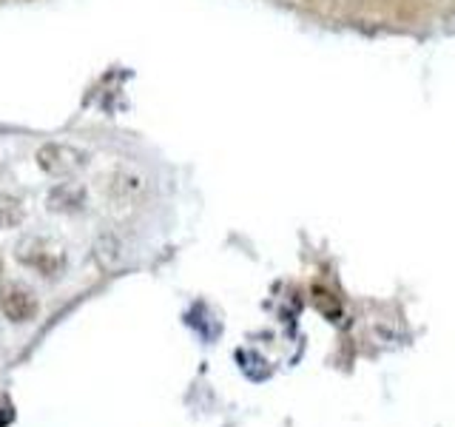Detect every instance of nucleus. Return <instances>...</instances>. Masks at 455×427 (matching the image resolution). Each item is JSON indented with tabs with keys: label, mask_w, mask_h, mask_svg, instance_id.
Here are the masks:
<instances>
[{
	"label": "nucleus",
	"mask_w": 455,
	"mask_h": 427,
	"mask_svg": "<svg viewBox=\"0 0 455 427\" xmlns=\"http://www.w3.org/2000/svg\"><path fill=\"white\" fill-rule=\"evenodd\" d=\"M35 160L49 177H71L89 165V151L68 146V142H46V146L37 149Z\"/></svg>",
	"instance_id": "nucleus-1"
},
{
	"label": "nucleus",
	"mask_w": 455,
	"mask_h": 427,
	"mask_svg": "<svg viewBox=\"0 0 455 427\" xmlns=\"http://www.w3.org/2000/svg\"><path fill=\"white\" fill-rule=\"evenodd\" d=\"M0 310H4V317L14 325H23V322H32L37 317V296L35 291H28L26 285H18V282H9L0 288Z\"/></svg>",
	"instance_id": "nucleus-2"
},
{
	"label": "nucleus",
	"mask_w": 455,
	"mask_h": 427,
	"mask_svg": "<svg viewBox=\"0 0 455 427\" xmlns=\"http://www.w3.org/2000/svg\"><path fill=\"white\" fill-rule=\"evenodd\" d=\"M18 260L28 268L40 270L43 277H54L63 268V256L40 239H23L18 246Z\"/></svg>",
	"instance_id": "nucleus-3"
},
{
	"label": "nucleus",
	"mask_w": 455,
	"mask_h": 427,
	"mask_svg": "<svg viewBox=\"0 0 455 427\" xmlns=\"http://www.w3.org/2000/svg\"><path fill=\"white\" fill-rule=\"evenodd\" d=\"M85 199H89V194H85V189L80 182H60L49 191L46 203H49V211L75 214V211L85 208Z\"/></svg>",
	"instance_id": "nucleus-4"
},
{
	"label": "nucleus",
	"mask_w": 455,
	"mask_h": 427,
	"mask_svg": "<svg viewBox=\"0 0 455 427\" xmlns=\"http://www.w3.org/2000/svg\"><path fill=\"white\" fill-rule=\"evenodd\" d=\"M26 220V205L20 197L6 194L0 197V228H18Z\"/></svg>",
	"instance_id": "nucleus-5"
},
{
	"label": "nucleus",
	"mask_w": 455,
	"mask_h": 427,
	"mask_svg": "<svg viewBox=\"0 0 455 427\" xmlns=\"http://www.w3.org/2000/svg\"><path fill=\"white\" fill-rule=\"evenodd\" d=\"M0 270H4V256H0Z\"/></svg>",
	"instance_id": "nucleus-6"
}]
</instances>
